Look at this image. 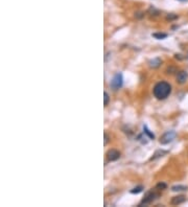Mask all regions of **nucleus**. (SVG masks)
I'll return each mask as SVG.
<instances>
[{
    "label": "nucleus",
    "instance_id": "17",
    "mask_svg": "<svg viewBox=\"0 0 188 207\" xmlns=\"http://www.w3.org/2000/svg\"><path fill=\"white\" fill-rule=\"evenodd\" d=\"M179 1H184V0H179Z\"/></svg>",
    "mask_w": 188,
    "mask_h": 207
},
{
    "label": "nucleus",
    "instance_id": "3",
    "mask_svg": "<svg viewBox=\"0 0 188 207\" xmlns=\"http://www.w3.org/2000/svg\"><path fill=\"white\" fill-rule=\"evenodd\" d=\"M177 134L175 131H168V132L164 133L163 135L160 138V143L161 144H167L169 143V142H172V140L176 138Z\"/></svg>",
    "mask_w": 188,
    "mask_h": 207
},
{
    "label": "nucleus",
    "instance_id": "12",
    "mask_svg": "<svg viewBox=\"0 0 188 207\" xmlns=\"http://www.w3.org/2000/svg\"><path fill=\"white\" fill-rule=\"evenodd\" d=\"M142 189H143V186H137V187H135V188H133L131 190V194H139V193H141L142 191Z\"/></svg>",
    "mask_w": 188,
    "mask_h": 207
},
{
    "label": "nucleus",
    "instance_id": "5",
    "mask_svg": "<svg viewBox=\"0 0 188 207\" xmlns=\"http://www.w3.org/2000/svg\"><path fill=\"white\" fill-rule=\"evenodd\" d=\"M120 157V153L117 150H110L107 153V158L109 161H116Z\"/></svg>",
    "mask_w": 188,
    "mask_h": 207
},
{
    "label": "nucleus",
    "instance_id": "4",
    "mask_svg": "<svg viewBox=\"0 0 188 207\" xmlns=\"http://www.w3.org/2000/svg\"><path fill=\"white\" fill-rule=\"evenodd\" d=\"M158 197H159V195L155 193V191H148V193L145 195V197H144V199L142 200V202L140 203V206L143 205V204L144 205H146V204L152 203V202L154 201L155 199H157Z\"/></svg>",
    "mask_w": 188,
    "mask_h": 207
},
{
    "label": "nucleus",
    "instance_id": "16",
    "mask_svg": "<svg viewBox=\"0 0 188 207\" xmlns=\"http://www.w3.org/2000/svg\"><path fill=\"white\" fill-rule=\"evenodd\" d=\"M108 140H109V136H108L107 133H105V141H103V143L107 144L108 143Z\"/></svg>",
    "mask_w": 188,
    "mask_h": 207
},
{
    "label": "nucleus",
    "instance_id": "8",
    "mask_svg": "<svg viewBox=\"0 0 188 207\" xmlns=\"http://www.w3.org/2000/svg\"><path fill=\"white\" fill-rule=\"evenodd\" d=\"M150 66L152 68H158V67H160V65H161V63H162V61L160 59H153V60H151L150 62Z\"/></svg>",
    "mask_w": 188,
    "mask_h": 207
},
{
    "label": "nucleus",
    "instance_id": "13",
    "mask_svg": "<svg viewBox=\"0 0 188 207\" xmlns=\"http://www.w3.org/2000/svg\"><path fill=\"white\" fill-rule=\"evenodd\" d=\"M110 102V96L109 94L107 93V92H105L103 93V105L105 106H108V104Z\"/></svg>",
    "mask_w": 188,
    "mask_h": 207
},
{
    "label": "nucleus",
    "instance_id": "10",
    "mask_svg": "<svg viewBox=\"0 0 188 207\" xmlns=\"http://www.w3.org/2000/svg\"><path fill=\"white\" fill-rule=\"evenodd\" d=\"M153 37H154V38H156V39H158V40H163V39L167 38V34L156 33V34H153Z\"/></svg>",
    "mask_w": 188,
    "mask_h": 207
},
{
    "label": "nucleus",
    "instance_id": "14",
    "mask_svg": "<svg viewBox=\"0 0 188 207\" xmlns=\"http://www.w3.org/2000/svg\"><path fill=\"white\" fill-rule=\"evenodd\" d=\"M166 187H167V185L165 183H158L156 188L159 189V190H163V189H166Z\"/></svg>",
    "mask_w": 188,
    "mask_h": 207
},
{
    "label": "nucleus",
    "instance_id": "2",
    "mask_svg": "<svg viewBox=\"0 0 188 207\" xmlns=\"http://www.w3.org/2000/svg\"><path fill=\"white\" fill-rule=\"evenodd\" d=\"M122 83H124V77H122V74L119 72H117L115 75H114L113 79H112V81H111L112 89H114V90L119 89V88L122 86Z\"/></svg>",
    "mask_w": 188,
    "mask_h": 207
},
{
    "label": "nucleus",
    "instance_id": "1",
    "mask_svg": "<svg viewBox=\"0 0 188 207\" xmlns=\"http://www.w3.org/2000/svg\"><path fill=\"white\" fill-rule=\"evenodd\" d=\"M153 92L157 100H165L172 92V86L167 82H159L155 85Z\"/></svg>",
    "mask_w": 188,
    "mask_h": 207
},
{
    "label": "nucleus",
    "instance_id": "6",
    "mask_svg": "<svg viewBox=\"0 0 188 207\" xmlns=\"http://www.w3.org/2000/svg\"><path fill=\"white\" fill-rule=\"evenodd\" d=\"M187 79H188V73L184 70L179 71L178 74H177V82H178L179 84H185Z\"/></svg>",
    "mask_w": 188,
    "mask_h": 207
},
{
    "label": "nucleus",
    "instance_id": "9",
    "mask_svg": "<svg viewBox=\"0 0 188 207\" xmlns=\"http://www.w3.org/2000/svg\"><path fill=\"white\" fill-rule=\"evenodd\" d=\"M172 191H184L187 190V186H184V185H176V186L172 187Z\"/></svg>",
    "mask_w": 188,
    "mask_h": 207
},
{
    "label": "nucleus",
    "instance_id": "7",
    "mask_svg": "<svg viewBox=\"0 0 188 207\" xmlns=\"http://www.w3.org/2000/svg\"><path fill=\"white\" fill-rule=\"evenodd\" d=\"M186 201V197L183 195H180V196H176V197H174L172 200H170V204L172 205H180V204H183L184 202Z\"/></svg>",
    "mask_w": 188,
    "mask_h": 207
},
{
    "label": "nucleus",
    "instance_id": "15",
    "mask_svg": "<svg viewBox=\"0 0 188 207\" xmlns=\"http://www.w3.org/2000/svg\"><path fill=\"white\" fill-rule=\"evenodd\" d=\"M178 18V16H177V15H174V14H169L168 15L167 17H166V19H167V20H174V19H177Z\"/></svg>",
    "mask_w": 188,
    "mask_h": 207
},
{
    "label": "nucleus",
    "instance_id": "11",
    "mask_svg": "<svg viewBox=\"0 0 188 207\" xmlns=\"http://www.w3.org/2000/svg\"><path fill=\"white\" fill-rule=\"evenodd\" d=\"M143 131H144V133H145V134L148 135V136L151 138V139H154V138H155V135L153 134V133L151 132L150 130H148V127H146V126H144V127H143Z\"/></svg>",
    "mask_w": 188,
    "mask_h": 207
}]
</instances>
